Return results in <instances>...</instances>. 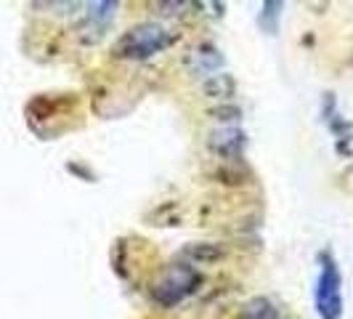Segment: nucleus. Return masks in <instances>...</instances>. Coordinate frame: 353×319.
I'll use <instances>...</instances> for the list:
<instances>
[{"label":"nucleus","mask_w":353,"mask_h":319,"mask_svg":"<svg viewBox=\"0 0 353 319\" xmlns=\"http://www.w3.org/2000/svg\"><path fill=\"white\" fill-rule=\"evenodd\" d=\"M210 117L218 120V123H239L242 120V109L236 104H221V106H212L210 109Z\"/></svg>","instance_id":"f8f14e48"},{"label":"nucleus","mask_w":353,"mask_h":319,"mask_svg":"<svg viewBox=\"0 0 353 319\" xmlns=\"http://www.w3.org/2000/svg\"><path fill=\"white\" fill-rule=\"evenodd\" d=\"M186 264H218L226 258V248L218 245V242H189L183 245L181 253H178Z\"/></svg>","instance_id":"6e6552de"},{"label":"nucleus","mask_w":353,"mask_h":319,"mask_svg":"<svg viewBox=\"0 0 353 319\" xmlns=\"http://www.w3.org/2000/svg\"><path fill=\"white\" fill-rule=\"evenodd\" d=\"M192 3H159V14H165V17H176L178 11H183V8H189Z\"/></svg>","instance_id":"4468645a"},{"label":"nucleus","mask_w":353,"mask_h":319,"mask_svg":"<svg viewBox=\"0 0 353 319\" xmlns=\"http://www.w3.org/2000/svg\"><path fill=\"white\" fill-rule=\"evenodd\" d=\"M83 8L85 11H83V21L77 24V37H80V43L93 46V43H99L104 37L109 24L114 21L120 3H114V0H93V3H85Z\"/></svg>","instance_id":"20e7f679"},{"label":"nucleus","mask_w":353,"mask_h":319,"mask_svg":"<svg viewBox=\"0 0 353 319\" xmlns=\"http://www.w3.org/2000/svg\"><path fill=\"white\" fill-rule=\"evenodd\" d=\"M208 149H210L215 157L223 160V162L242 160L245 149H248V133L242 128H236V125H221V128L210 130Z\"/></svg>","instance_id":"423d86ee"},{"label":"nucleus","mask_w":353,"mask_h":319,"mask_svg":"<svg viewBox=\"0 0 353 319\" xmlns=\"http://www.w3.org/2000/svg\"><path fill=\"white\" fill-rule=\"evenodd\" d=\"M319 277L314 284V309L319 319H343V274L332 250H321L316 255Z\"/></svg>","instance_id":"7ed1b4c3"},{"label":"nucleus","mask_w":353,"mask_h":319,"mask_svg":"<svg viewBox=\"0 0 353 319\" xmlns=\"http://www.w3.org/2000/svg\"><path fill=\"white\" fill-rule=\"evenodd\" d=\"M67 171H70V173H74V176H83L88 184H93V181H96L93 171H90V168H85V165H80V162H70V165H67Z\"/></svg>","instance_id":"ddd939ff"},{"label":"nucleus","mask_w":353,"mask_h":319,"mask_svg":"<svg viewBox=\"0 0 353 319\" xmlns=\"http://www.w3.org/2000/svg\"><path fill=\"white\" fill-rule=\"evenodd\" d=\"M239 317L242 319H279L276 303L265 296H255L239 306Z\"/></svg>","instance_id":"9d476101"},{"label":"nucleus","mask_w":353,"mask_h":319,"mask_svg":"<svg viewBox=\"0 0 353 319\" xmlns=\"http://www.w3.org/2000/svg\"><path fill=\"white\" fill-rule=\"evenodd\" d=\"M173 43L170 32L159 21H141L114 40L112 56L120 61H146L152 56L162 53Z\"/></svg>","instance_id":"f257e3e1"},{"label":"nucleus","mask_w":353,"mask_h":319,"mask_svg":"<svg viewBox=\"0 0 353 319\" xmlns=\"http://www.w3.org/2000/svg\"><path fill=\"white\" fill-rule=\"evenodd\" d=\"M321 120H324V125L330 128V133L335 136L337 155H340V157H351L353 155V149H351L353 123L351 120H345V117L337 112L335 93H324V96H321Z\"/></svg>","instance_id":"39448f33"},{"label":"nucleus","mask_w":353,"mask_h":319,"mask_svg":"<svg viewBox=\"0 0 353 319\" xmlns=\"http://www.w3.org/2000/svg\"><path fill=\"white\" fill-rule=\"evenodd\" d=\"M223 64H226V59H223L221 48L215 43H208V40L205 43H196L194 48L186 53V67L196 77H205V75L210 77L212 72H218Z\"/></svg>","instance_id":"0eeeda50"},{"label":"nucleus","mask_w":353,"mask_h":319,"mask_svg":"<svg viewBox=\"0 0 353 319\" xmlns=\"http://www.w3.org/2000/svg\"><path fill=\"white\" fill-rule=\"evenodd\" d=\"M282 14H284L282 0H265L263 6H261V14H258V27L263 30L265 35H276V32H279Z\"/></svg>","instance_id":"9b49d317"},{"label":"nucleus","mask_w":353,"mask_h":319,"mask_svg":"<svg viewBox=\"0 0 353 319\" xmlns=\"http://www.w3.org/2000/svg\"><path fill=\"white\" fill-rule=\"evenodd\" d=\"M202 284V274L194 264L176 261L168 264L165 271H159V277L149 287V298L157 303L159 309H173L181 301H186L189 296H194Z\"/></svg>","instance_id":"f03ea898"},{"label":"nucleus","mask_w":353,"mask_h":319,"mask_svg":"<svg viewBox=\"0 0 353 319\" xmlns=\"http://www.w3.org/2000/svg\"><path fill=\"white\" fill-rule=\"evenodd\" d=\"M202 93L208 99H218V102H231L236 96V80L229 72H218V75H210L205 77L202 83Z\"/></svg>","instance_id":"1a4fd4ad"}]
</instances>
